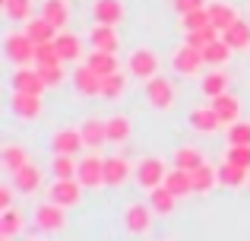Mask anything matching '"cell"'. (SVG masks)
Instances as JSON below:
<instances>
[{
    "instance_id": "5",
    "label": "cell",
    "mask_w": 250,
    "mask_h": 241,
    "mask_svg": "<svg viewBox=\"0 0 250 241\" xmlns=\"http://www.w3.org/2000/svg\"><path fill=\"white\" fill-rule=\"evenodd\" d=\"M152 206L149 203H130L124 210V232L127 235H149L152 232Z\"/></svg>"
},
{
    "instance_id": "4",
    "label": "cell",
    "mask_w": 250,
    "mask_h": 241,
    "mask_svg": "<svg viewBox=\"0 0 250 241\" xmlns=\"http://www.w3.org/2000/svg\"><path fill=\"white\" fill-rule=\"evenodd\" d=\"M83 191H85V184L80 178H57L48 191V200H54V203H61V206L70 210V206L83 203Z\"/></svg>"
},
{
    "instance_id": "48",
    "label": "cell",
    "mask_w": 250,
    "mask_h": 241,
    "mask_svg": "<svg viewBox=\"0 0 250 241\" xmlns=\"http://www.w3.org/2000/svg\"><path fill=\"white\" fill-rule=\"evenodd\" d=\"M247 187H250V181H247Z\"/></svg>"
},
{
    "instance_id": "20",
    "label": "cell",
    "mask_w": 250,
    "mask_h": 241,
    "mask_svg": "<svg viewBox=\"0 0 250 241\" xmlns=\"http://www.w3.org/2000/svg\"><path fill=\"white\" fill-rule=\"evenodd\" d=\"M212 108H215V114L222 118V124H234V121H241V99L238 95H231V92H222V95H215L212 99Z\"/></svg>"
},
{
    "instance_id": "3",
    "label": "cell",
    "mask_w": 250,
    "mask_h": 241,
    "mask_svg": "<svg viewBox=\"0 0 250 241\" xmlns=\"http://www.w3.org/2000/svg\"><path fill=\"white\" fill-rule=\"evenodd\" d=\"M67 206H61V203H54V200H48V203H42L35 210V225H38V232H44V235H57V232H63L67 229Z\"/></svg>"
},
{
    "instance_id": "33",
    "label": "cell",
    "mask_w": 250,
    "mask_h": 241,
    "mask_svg": "<svg viewBox=\"0 0 250 241\" xmlns=\"http://www.w3.org/2000/svg\"><path fill=\"white\" fill-rule=\"evenodd\" d=\"M124 89H127V76H124V73L102 76V99L104 102H117L124 95Z\"/></svg>"
},
{
    "instance_id": "28",
    "label": "cell",
    "mask_w": 250,
    "mask_h": 241,
    "mask_svg": "<svg viewBox=\"0 0 250 241\" xmlns=\"http://www.w3.org/2000/svg\"><path fill=\"white\" fill-rule=\"evenodd\" d=\"M42 16L48 19V22H54L57 29H63V25L70 22V6H67V0H44V3H42Z\"/></svg>"
},
{
    "instance_id": "36",
    "label": "cell",
    "mask_w": 250,
    "mask_h": 241,
    "mask_svg": "<svg viewBox=\"0 0 250 241\" xmlns=\"http://www.w3.org/2000/svg\"><path fill=\"white\" fill-rule=\"evenodd\" d=\"M203 153L196 146H181V149H174V165L177 168H187V172H193V168H200L203 165Z\"/></svg>"
},
{
    "instance_id": "25",
    "label": "cell",
    "mask_w": 250,
    "mask_h": 241,
    "mask_svg": "<svg viewBox=\"0 0 250 241\" xmlns=\"http://www.w3.org/2000/svg\"><path fill=\"white\" fill-rule=\"evenodd\" d=\"M165 187L168 191H174L177 197H187V194H196L193 191V175L187 172V168H171V172L165 175Z\"/></svg>"
},
{
    "instance_id": "40",
    "label": "cell",
    "mask_w": 250,
    "mask_h": 241,
    "mask_svg": "<svg viewBox=\"0 0 250 241\" xmlns=\"http://www.w3.org/2000/svg\"><path fill=\"white\" fill-rule=\"evenodd\" d=\"M184 29L187 32H196V29H203V25H209V3L206 6H200V10H190V13H184Z\"/></svg>"
},
{
    "instance_id": "9",
    "label": "cell",
    "mask_w": 250,
    "mask_h": 241,
    "mask_svg": "<svg viewBox=\"0 0 250 241\" xmlns=\"http://www.w3.org/2000/svg\"><path fill=\"white\" fill-rule=\"evenodd\" d=\"M10 86H13V92H35V95H42L44 89V76H42V70H32L29 64L25 67H19L16 73L10 76Z\"/></svg>"
},
{
    "instance_id": "31",
    "label": "cell",
    "mask_w": 250,
    "mask_h": 241,
    "mask_svg": "<svg viewBox=\"0 0 250 241\" xmlns=\"http://www.w3.org/2000/svg\"><path fill=\"white\" fill-rule=\"evenodd\" d=\"M234 19H238V10H234L231 3H209V22L219 32H225Z\"/></svg>"
},
{
    "instance_id": "1",
    "label": "cell",
    "mask_w": 250,
    "mask_h": 241,
    "mask_svg": "<svg viewBox=\"0 0 250 241\" xmlns=\"http://www.w3.org/2000/svg\"><path fill=\"white\" fill-rule=\"evenodd\" d=\"M35 48H38V42L25 29L22 32H6V38H3V54L16 67H25V64L35 61Z\"/></svg>"
},
{
    "instance_id": "6",
    "label": "cell",
    "mask_w": 250,
    "mask_h": 241,
    "mask_svg": "<svg viewBox=\"0 0 250 241\" xmlns=\"http://www.w3.org/2000/svg\"><path fill=\"white\" fill-rule=\"evenodd\" d=\"M127 67H130V73L136 76V80H152L155 73H162V61H159V54H155L152 48H136L133 54H130V61H127Z\"/></svg>"
},
{
    "instance_id": "21",
    "label": "cell",
    "mask_w": 250,
    "mask_h": 241,
    "mask_svg": "<svg viewBox=\"0 0 250 241\" xmlns=\"http://www.w3.org/2000/svg\"><path fill=\"white\" fill-rule=\"evenodd\" d=\"M92 19H95V22L117 25L124 19V3L121 0H95V3H92Z\"/></svg>"
},
{
    "instance_id": "42",
    "label": "cell",
    "mask_w": 250,
    "mask_h": 241,
    "mask_svg": "<svg viewBox=\"0 0 250 241\" xmlns=\"http://www.w3.org/2000/svg\"><path fill=\"white\" fill-rule=\"evenodd\" d=\"M35 64H38V67H44V64H63L61 54H57V44H54V42H38V48H35Z\"/></svg>"
},
{
    "instance_id": "15",
    "label": "cell",
    "mask_w": 250,
    "mask_h": 241,
    "mask_svg": "<svg viewBox=\"0 0 250 241\" xmlns=\"http://www.w3.org/2000/svg\"><path fill=\"white\" fill-rule=\"evenodd\" d=\"M130 175H133V165L124 155H108L104 159V184L108 187H121Z\"/></svg>"
},
{
    "instance_id": "38",
    "label": "cell",
    "mask_w": 250,
    "mask_h": 241,
    "mask_svg": "<svg viewBox=\"0 0 250 241\" xmlns=\"http://www.w3.org/2000/svg\"><path fill=\"white\" fill-rule=\"evenodd\" d=\"M222 92H228V73H206L203 76V95L206 99H215V95H222Z\"/></svg>"
},
{
    "instance_id": "37",
    "label": "cell",
    "mask_w": 250,
    "mask_h": 241,
    "mask_svg": "<svg viewBox=\"0 0 250 241\" xmlns=\"http://www.w3.org/2000/svg\"><path fill=\"white\" fill-rule=\"evenodd\" d=\"M51 172H54L57 178H76V172H80V162H76V155L54 153V162H51Z\"/></svg>"
},
{
    "instance_id": "27",
    "label": "cell",
    "mask_w": 250,
    "mask_h": 241,
    "mask_svg": "<svg viewBox=\"0 0 250 241\" xmlns=\"http://www.w3.org/2000/svg\"><path fill=\"white\" fill-rule=\"evenodd\" d=\"M193 191L196 194H209L215 184H219V168L215 165H209V162H203L200 168H193Z\"/></svg>"
},
{
    "instance_id": "14",
    "label": "cell",
    "mask_w": 250,
    "mask_h": 241,
    "mask_svg": "<svg viewBox=\"0 0 250 241\" xmlns=\"http://www.w3.org/2000/svg\"><path fill=\"white\" fill-rule=\"evenodd\" d=\"M83 146H85V140H83V130H73V127H63V130H57V133L51 136V149H54V153L76 155Z\"/></svg>"
},
{
    "instance_id": "41",
    "label": "cell",
    "mask_w": 250,
    "mask_h": 241,
    "mask_svg": "<svg viewBox=\"0 0 250 241\" xmlns=\"http://www.w3.org/2000/svg\"><path fill=\"white\" fill-rule=\"evenodd\" d=\"M219 35H222V32L215 29L212 22H209V25H203V29H196V32H187V42L193 44V48H206V44H209V42H215Z\"/></svg>"
},
{
    "instance_id": "24",
    "label": "cell",
    "mask_w": 250,
    "mask_h": 241,
    "mask_svg": "<svg viewBox=\"0 0 250 241\" xmlns=\"http://www.w3.org/2000/svg\"><path fill=\"white\" fill-rule=\"evenodd\" d=\"M89 42H92V48H102V51H117V32H114V25H108V22H95L92 25V32H89Z\"/></svg>"
},
{
    "instance_id": "26",
    "label": "cell",
    "mask_w": 250,
    "mask_h": 241,
    "mask_svg": "<svg viewBox=\"0 0 250 241\" xmlns=\"http://www.w3.org/2000/svg\"><path fill=\"white\" fill-rule=\"evenodd\" d=\"M222 38H225L228 44H231L234 51H241V48H250V22H244V19H234L231 25H228L225 32H222Z\"/></svg>"
},
{
    "instance_id": "11",
    "label": "cell",
    "mask_w": 250,
    "mask_h": 241,
    "mask_svg": "<svg viewBox=\"0 0 250 241\" xmlns=\"http://www.w3.org/2000/svg\"><path fill=\"white\" fill-rule=\"evenodd\" d=\"M76 178H80L85 187H102L104 184V159H102V155H95V153H92V155H83Z\"/></svg>"
},
{
    "instance_id": "17",
    "label": "cell",
    "mask_w": 250,
    "mask_h": 241,
    "mask_svg": "<svg viewBox=\"0 0 250 241\" xmlns=\"http://www.w3.org/2000/svg\"><path fill=\"white\" fill-rule=\"evenodd\" d=\"M80 130H83V140L89 149H102L108 143V121H102V118H85L80 124Z\"/></svg>"
},
{
    "instance_id": "18",
    "label": "cell",
    "mask_w": 250,
    "mask_h": 241,
    "mask_svg": "<svg viewBox=\"0 0 250 241\" xmlns=\"http://www.w3.org/2000/svg\"><path fill=\"white\" fill-rule=\"evenodd\" d=\"M250 181V168L244 165H238V162H228V159H222V165H219V184L222 187H244Z\"/></svg>"
},
{
    "instance_id": "8",
    "label": "cell",
    "mask_w": 250,
    "mask_h": 241,
    "mask_svg": "<svg viewBox=\"0 0 250 241\" xmlns=\"http://www.w3.org/2000/svg\"><path fill=\"white\" fill-rule=\"evenodd\" d=\"M171 64H174V70L181 76H196V73H200V67L206 64V57H203V48H193L190 42H184L181 48L174 51Z\"/></svg>"
},
{
    "instance_id": "2",
    "label": "cell",
    "mask_w": 250,
    "mask_h": 241,
    "mask_svg": "<svg viewBox=\"0 0 250 241\" xmlns=\"http://www.w3.org/2000/svg\"><path fill=\"white\" fill-rule=\"evenodd\" d=\"M165 175H168L165 159H159V155H146V159H140L133 165V178L143 191H152V187L165 184Z\"/></svg>"
},
{
    "instance_id": "23",
    "label": "cell",
    "mask_w": 250,
    "mask_h": 241,
    "mask_svg": "<svg viewBox=\"0 0 250 241\" xmlns=\"http://www.w3.org/2000/svg\"><path fill=\"white\" fill-rule=\"evenodd\" d=\"M85 64L95 70L98 76H108V73H117V57L114 51H102V48H92L85 54Z\"/></svg>"
},
{
    "instance_id": "7",
    "label": "cell",
    "mask_w": 250,
    "mask_h": 241,
    "mask_svg": "<svg viewBox=\"0 0 250 241\" xmlns=\"http://www.w3.org/2000/svg\"><path fill=\"white\" fill-rule=\"evenodd\" d=\"M146 102L152 108H159V111H168L174 105V86H171L168 76L155 73L152 80H146Z\"/></svg>"
},
{
    "instance_id": "19",
    "label": "cell",
    "mask_w": 250,
    "mask_h": 241,
    "mask_svg": "<svg viewBox=\"0 0 250 241\" xmlns=\"http://www.w3.org/2000/svg\"><path fill=\"white\" fill-rule=\"evenodd\" d=\"M177 194L174 191H168L165 184H159V187H152L149 191V206L155 210V216H171V213L177 210Z\"/></svg>"
},
{
    "instance_id": "22",
    "label": "cell",
    "mask_w": 250,
    "mask_h": 241,
    "mask_svg": "<svg viewBox=\"0 0 250 241\" xmlns=\"http://www.w3.org/2000/svg\"><path fill=\"white\" fill-rule=\"evenodd\" d=\"M190 127L196 130V133H215V130L222 127V118L215 114V108H193L190 111Z\"/></svg>"
},
{
    "instance_id": "10",
    "label": "cell",
    "mask_w": 250,
    "mask_h": 241,
    "mask_svg": "<svg viewBox=\"0 0 250 241\" xmlns=\"http://www.w3.org/2000/svg\"><path fill=\"white\" fill-rule=\"evenodd\" d=\"M10 111L19 121H35L42 114V95L35 92H13L10 95Z\"/></svg>"
},
{
    "instance_id": "30",
    "label": "cell",
    "mask_w": 250,
    "mask_h": 241,
    "mask_svg": "<svg viewBox=\"0 0 250 241\" xmlns=\"http://www.w3.org/2000/svg\"><path fill=\"white\" fill-rule=\"evenodd\" d=\"M0 162H3V168L13 175L16 168H22L25 162H29V153H25L19 143H6V146L0 149Z\"/></svg>"
},
{
    "instance_id": "16",
    "label": "cell",
    "mask_w": 250,
    "mask_h": 241,
    "mask_svg": "<svg viewBox=\"0 0 250 241\" xmlns=\"http://www.w3.org/2000/svg\"><path fill=\"white\" fill-rule=\"evenodd\" d=\"M73 89L80 95H102V76L95 73V70L89 67V64H83V67H76V73H73Z\"/></svg>"
},
{
    "instance_id": "44",
    "label": "cell",
    "mask_w": 250,
    "mask_h": 241,
    "mask_svg": "<svg viewBox=\"0 0 250 241\" xmlns=\"http://www.w3.org/2000/svg\"><path fill=\"white\" fill-rule=\"evenodd\" d=\"M38 70H42L44 86H48V89H57L63 83V67H61V64H44V67H38Z\"/></svg>"
},
{
    "instance_id": "34",
    "label": "cell",
    "mask_w": 250,
    "mask_h": 241,
    "mask_svg": "<svg viewBox=\"0 0 250 241\" xmlns=\"http://www.w3.org/2000/svg\"><path fill=\"white\" fill-rule=\"evenodd\" d=\"M19 229H22V216H19L13 206H6V210H0V238L10 241L19 235Z\"/></svg>"
},
{
    "instance_id": "43",
    "label": "cell",
    "mask_w": 250,
    "mask_h": 241,
    "mask_svg": "<svg viewBox=\"0 0 250 241\" xmlns=\"http://www.w3.org/2000/svg\"><path fill=\"white\" fill-rule=\"evenodd\" d=\"M225 159H228V162H238V165H244V168H250V146H247V143H228Z\"/></svg>"
},
{
    "instance_id": "13",
    "label": "cell",
    "mask_w": 250,
    "mask_h": 241,
    "mask_svg": "<svg viewBox=\"0 0 250 241\" xmlns=\"http://www.w3.org/2000/svg\"><path fill=\"white\" fill-rule=\"evenodd\" d=\"M42 178H44L42 168H38L32 159L25 162L22 168H16V172H13V184H16L19 194H35L38 187H42Z\"/></svg>"
},
{
    "instance_id": "46",
    "label": "cell",
    "mask_w": 250,
    "mask_h": 241,
    "mask_svg": "<svg viewBox=\"0 0 250 241\" xmlns=\"http://www.w3.org/2000/svg\"><path fill=\"white\" fill-rule=\"evenodd\" d=\"M171 3H174V13H177V16H184V13H190V10L206 6V0H171Z\"/></svg>"
},
{
    "instance_id": "47",
    "label": "cell",
    "mask_w": 250,
    "mask_h": 241,
    "mask_svg": "<svg viewBox=\"0 0 250 241\" xmlns=\"http://www.w3.org/2000/svg\"><path fill=\"white\" fill-rule=\"evenodd\" d=\"M13 187L16 184H0V210L13 206Z\"/></svg>"
},
{
    "instance_id": "32",
    "label": "cell",
    "mask_w": 250,
    "mask_h": 241,
    "mask_svg": "<svg viewBox=\"0 0 250 241\" xmlns=\"http://www.w3.org/2000/svg\"><path fill=\"white\" fill-rule=\"evenodd\" d=\"M231 44H228L225 42V38H215V42H209L206 44V48H203V57H206V64H212V67H219V64H225L228 61V57H231Z\"/></svg>"
},
{
    "instance_id": "35",
    "label": "cell",
    "mask_w": 250,
    "mask_h": 241,
    "mask_svg": "<svg viewBox=\"0 0 250 241\" xmlns=\"http://www.w3.org/2000/svg\"><path fill=\"white\" fill-rule=\"evenodd\" d=\"M3 3V16L13 22H29L32 19V0H0Z\"/></svg>"
},
{
    "instance_id": "39",
    "label": "cell",
    "mask_w": 250,
    "mask_h": 241,
    "mask_svg": "<svg viewBox=\"0 0 250 241\" xmlns=\"http://www.w3.org/2000/svg\"><path fill=\"white\" fill-rule=\"evenodd\" d=\"M127 136H130V118L127 114L108 118V143H124Z\"/></svg>"
},
{
    "instance_id": "12",
    "label": "cell",
    "mask_w": 250,
    "mask_h": 241,
    "mask_svg": "<svg viewBox=\"0 0 250 241\" xmlns=\"http://www.w3.org/2000/svg\"><path fill=\"white\" fill-rule=\"evenodd\" d=\"M54 44H57V54H61L63 64H76V61H83V57H85L83 38L73 35V32H57Z\"/></svg>"
},
{
    "instance_id": "29",
    "label": "cell",
    "mask_w": 250,
    "mask_h": 241,
    "mask_svg": "<svg viewBox=\"0 0 250 241\" xmlns=\"http://www.w3.org/2000/svg\"><path fill=\"white\" fill-rule=\"evenodd\" d=\"M25 32H29V35L35 38V42H54L61 29H57L54 22H48L44 16H32L29 22H25Z\"/></svg>"
},
{
    "instance_id": "45",
    "label": "cell",
    "mask_w": 250,
    "mask_h": 241,
    "mask_svg": "<svg viewBox=\"0 0 250 241\" xmlns=\"http://www.w3.org/2000/svg\"><path fill=\"white\" fill-rule=\"evenodd\" d=\"M228 143H247L250 146V124H244V121L228 124Z\"/></svg>"
}]
</instances>
